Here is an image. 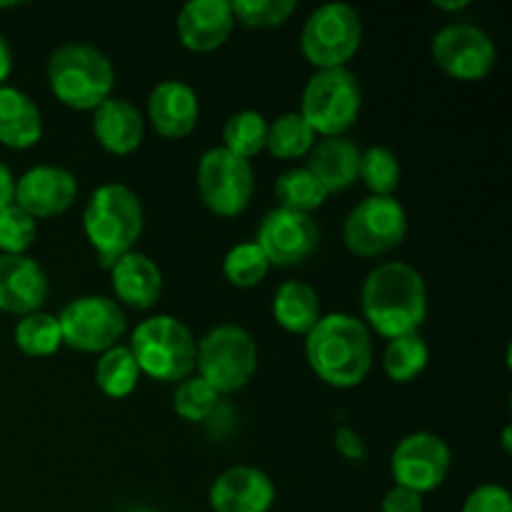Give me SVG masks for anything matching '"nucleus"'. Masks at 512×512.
I'll return each mask as SVG.
<instances>
[{
	"instance_id": "obj_41",
	"label": "nucleus",
	"mask_w": 512,
	"mask_h": 512,
	"mask_svg": "<svg viewBox=\"0 0 512 512\" xmlns=\"http://www.w3.org/2000/svg\"><path fill=\"white\" fill-rule=\"evenodd\" d=\"M433 8L443 10V13H460V10L470 8V0H433Z\"/></svg>"
},
{
	"instance_id": "obj_21",
	"label": "nucleus",
	"mask_w": 512,
	"mask_h": 512,
	"mask_svg": "<svg viewBox=\"0 0 512 512\" xmlns=\"http://www.w3.org/2000/svg\"><path fill=\"white\" fill-rule=\"evenodd\" d=\"M93 138L105 153L128 158L145 140V115L125 98H108L93 110Z\"/></svg>"
},
{
	"instance_id": "obj_6",
	"label": "nucleus",
	"mask_w": 512,
	"mask_h": 512,
	"mask_svg": "<svg viewBox=\"0 0 512 512\" xmlns=\"http://www.w3.org/2000/svg\"><path fill=\"white\" fill-rule=\"evenodd\" d=\"M363 110V88L350 68L315 70L300 95L305 123L318 138H340L348 133Z\"/></svg>"
},
{
	"instance_id": "obj_34",
	"label": "nucleus",
	"mask_w": 512,
	"mask_h": 512,
	"mask_svg": "<svg viewBox=\"0 0 512 512\" xmlns=\"http://www.w3.org/2000/svg\"><path fill=\"white\" fill-rule=\"evenodd\" d=\"M230 10H233L235 25L270 30L288 23L298 10V3L295 0H233Z\"/></svg>"
},
{
	"instance_id": "obj_27",
	"label": "nucleus",
	"mask_w": 512,
	"mask_h": 512,
	"mask_svg": "<svg viewBox=\"0 0 512 512\" xmlns=\"http://www.w3.org/2000/svg\"><path fill=\"white\" fill-rule=\"evenodd\" d=\"M430 363V345L420 333L388 340L383 353V370L390 383L408 385L425 373Z\"/></svg>"
},
{
	"instance_id": "obj_39",
	"label": "nucleus",
	"mask_w": 512,
	"mask_h": 512,
	"mask_svg": "<svg viewBox=\"0 0 512 512\" xmlns=\"http://www.w3.org/2000/svg\"><path fill=\"white\" fill-rule=\"evenodd\" d=\"M13 198H15V175L13 170L0 160V210L13 205Z\"/></svg>"
},
{
	"instance_id": "obj_35",
	"label": "nucleus",
	"mask_w": 512,
	"mask_h": 512,
	"mask_svg": "<svg viewBox=\"0 0 512 512\" xmlns=\"http://www.w3.org/2000/svg\"><path fill=\"white\" fill-rule=\"evenodd\" d=\"M38 238V223L18 205L0 210V255H28Z\"/></svg>"
},
{
	"instance_id": "obj_16",
	"label": "nucleus",
	"mask_w": 512,
	"mask_h": 512,
	"mask_svg": "<svg viewBox=\"0 0 512 512\" xmlns=\"http://www.w3.org/2000/svg\"><path fill=\"white\" fill-rule=\"evenodd\" d=\"M213 512H270L275 505V483L265 470L233 465L210 485Z\"/></svg>"
},
{
	"instance_id": "obj_13",
	"label": "nucleus",
	"mask_w": 512,
	"mask_h": 512,
	"mask_svg": "<svg viewBox=\"0 0 512 512\" xmlns=\"http://www.w3.org/2000/svg\"><path fill=\"white\" fill-rule=\"evenodd\" d=\"M453 468V450L440 435L418 430L400 440L390 455L395 485L425 495L438 490Z\"/></svg>"
},
{
	"instance_id": "obj_25",
	"label": "nucleus",
	"mask_w": 512,
	"mask_h": 512,
	"mask_svg": "<svg viewBox=\"0 0 512 512\" xmlns=\"http://www.w3.org/2000/svg\"><path fill=\"white\" fill-rule=\"evenodd\" d=\"M140 378L143 375H140V368L128 345H115V348L100 353L95 360V385L105 398H128L135 393Z\"/></svg>"
},
{
	"instance_id": "obj_5",
	"label": "nucleus",
	"mask_w": 512,
	"mask_h": 512,
	"mask_svg": "<svg viewBox=\"0 0 512 512\" xmlns=\"http://www.w3.org/2000/svg\"><path fill=\"white\" fill-rule=\"evenodd\" d=\"M195 343L188 325L175 315H150L140 320L130 335V353L138 363L140 375L155 383H175L193 375Z\"/></svg>"
},
{
	"instance_id": "obj_19",
	"label": "nucleus",
	"mask_w": 512,
	"mask_h": 512,
	"mask_svg": "<svg viewBox=\"0 0 512 512\" xmlns=\"http://www.w3.org/2000/svg\"><path fill=\"white\" fill-rule=\"evenodd\" d=\"M178 40L190 53H213L223 48L235 30L230 0H190L175 20Z\"/></svg>"
},
{
	"instance_id": "obj_8",
	"label": "nucleus",
	"mask_w": 512,
	"mask_h": 512,
	"mask_svg": "<svg viewBox=\"0 0 512 512\" xmlns=\"http://www.w3.org/2000/svg\"><path fill=\"white\" fill-rule=\"evenodd\" d=\"M363 45V20L348 3L318 5L300 30V53L315 70L348 68Z\"/></svg>"
},
{
	"instance_id": "obj_31",
	"label": "nucleus",
	"mask_w": 512,
	"mask_h": 512,
	"mask_svg": "<svg viewBox=\"0 0 512 512\" xmlns=\"http://www.w3.org/2000/svg\"><path fill=\"white\" fill-rule=\"evenodd\" d=\"M400 175H403V168H400L398 155L385 145H373L360 153L358 180H363L368 193L375 198H395Z\"/></svg>"
},
{
	"instance_id": "obj_37",
	"label": "nucleus",
	"mask_w": 512,
	"mask_h": 512,
	"mask_svg": "<svg viewBox=\"0 0 512 512\" xmlns=\"http://www.w3.org/2000/svg\"><path fill=\"white\" fill-rule=\"evenodd\" d=\"M333 445L345 460L350 463H363L365 455H368V445H365L363 435L358 430H353L350 425H340L333 435Z\"/></svg>"
},
{
	"instance_id": "obj_32",
	"label": "nucleus",
	"mask_w": 512,
	"mask_h": 512,
	"mask_svg": "<svg viewBox=\"0 0 512 512\" xmlns=\"http://www.w3.org/2000/svg\"><path fill=\"white\" fill-rule=\"evenodd\" d=\"M223 395L215 393L200 375H188L175 385L173 393V410L185 423H205L218 410Z\"/></svg>"
},
{
	"instance_id": "obj_29",
	"label": "nucleus",
	"mask_w": 512,
	"mask_h": 512,
	"mask_svg": "<svg viewBox=\"0 0 512 512\" xmlns=\"http://www.w3.org/2000/svg\"><path fill=\"white\" fill-rule=\"evenodd\" d=\"M275 198H278L280 203L278 208L293 210V213L313 215L315 210L323 208L325 200L330 198V193L303 165V168L285 170V173L275 180Z\"/></svg>"
},
{
	"instance_id": "obj_23",
	"label": "nucleus",
	"mask_w": 512,
	"mask_h": 512,
	"mask_svg": "<svg viewBox=\"0 0 512 512\" xmlns=\"http://www.w3.org/2000/svg\"><path fill=\"white\" fill-rule=\"evenodd\" d=\"M43 138V113L38 103L13 85L0 88V145L10 150L35 148Z\"/></svg>"
},
{
	"instance_id": "obj_38",
	"label": "nucleus",
	"mask_w": 512,
	"mask_h": 512,
	"mask_svg": "<svg viewBox=\"0 0 512 512\" xmlns=\"http://www.w3.org/2000/svg\"><path fill=\"white\" fill-rule=\"evenodd\" d=\"M380 512H425V500L413 490L393 485L380 500Z\"/></svg>"
},
{
	"instance_id": "obj_15",
	"label": "nucleus",
	"mask_w": 512,
	"mask_h": 512,
	"mask_svg": "<svg viewBox=\"0 0 512 512\" xmlns=\"http://www.w3.org/2000/svg\"><path fill=\"white\" fill-rule=\"evenodd\" d=\"M78 200V178L60 165H33L15 178L13 203L38 220L58 218L68 213Z\"/></svg>"
},
{
	"instance_id": "obj_2",
	"label": "nucleus",
	"mask_w": 512,
	"mask_h": 512,
	"mask_svg": "<svg viewBox=\"0 0 512 512\" xmlns=\"http://www.w3.org/2000/svg\"><path fill=\"white\" fill-rule=\"evenodd\" d=\"M373 333L350 313H328L305 335V360L325 385L358 388L373 368Z\"/></svg>"
},
{
	"instance_id": "obj_4",
	"label": "nucleus",
	"mask_w": 512,
	"mask_h": 512,
	"mask_svg": "<svg viewBox=\"0 0 512 512\" xmlns=\"http://www.w3.org/2000/svg\"><path fill=\"white\" fill-rule=\"evenodd\" d=\"M45 80L60 105L78 113H93L113 98V60L90 43H65L48 55Z\"/></svg>"
},
{
	"instance_id": "obj_26",
	"label": "nucleus",
	"mask_w": 512,
	"mask_h": 512,
	"mask_svg": "<svg viewBox=\"0 0 512 512\" xmlns=\"http://www.w3.org/2000/svg\"><path fill=\"white\" fill-rule=\"evenodd\" d=\"M318 143V135L313 133L303 115L298 110H288V113L278 115L273 123H268V140H265V150L278 160H300L308 158L313 145Z\"/></svg>"
},
{
	"instance_id": "obj_42",
	"label": "nucleus",
	"mask_w": 512,
	"mask_h": 512,
	"mask_svg": "<svg viewBox=\"0 0 512 512\" xmlns=\"http://www.w3.org/2000/svg\"><path fill=\"white\" fill-rule=\"evenodd\" d=\"M503 448H505V453H510V450H512V445H510V425H505V430H503Z\"/></svg>"
},
{
	"instance_id": "obj_9",
	"label": "nucleus",
	"mask_w": 512,
	"mask_h": 512,
	"mask_svg": "<svg viewBox=\"0 0 512 512\" xmlns=\"http://www.w3.org/2000/svg\"><path fill=\"white\" fill-rule=\"evenodd\" d=\"M408 230V213L398 198L368 195L345 218L343 243L355 258L375 260L400 248L408 238Z\"/></svg>"
},
{
	"instance_id": "obj_17",
	"label": "nucleus",
	"mask_w": 512,
	"mask_h": 512,
	"mask_svg": "<svg viewBox=\"0 0 512 512\" xmlns=\"http://www.w3.org/2000/svg\"><path fill=\"white\" fill-rule=\"evenodd\" d=\"M50 280L30 255H0V310L8 315L38 313L48 303Z\"/></svg>"
},
{
	"instance_id": "obj_30",
	"label": "nucleus",
	"mask_w": 512,
	"mask_h": 512,
	"mask_svg": "<svg viewBox=\"0 0 512 512\" xmlns=\"http://www.w3.org/2000/svg\"><path fill=\"white\" fill-rule=\"evenodd\" d=\"M268 123L270 120L258 110H238L223 125V148L250 163L265 150Z\"/></svg>"
},
{
	"instance_id": "obj_22",
	"label": "nucleus",
	"mask_w": 512,
	"mask_h": 512,
	"mask_svg": "<svg viewBox=\"0 0 512 512\" xmlns=\"http://www.w3.org/2000/svg\"><path fill=\"white\" fill-rule=\"evenodd\" d=\"M360 153L358 143L340 135V138H320L308 153V165L305 168L320 180L330 195L343 193V190L353 188L358 180L360 168Z\"/></svg>"
},
{
	"instance_id": "obj_12",
	"label": "nucleus",
	"mask_w": 512,
	"mask_h": 512,
	"mask_svg": "<svg viewBox=\"0 0 512 512\" xmlns=\"http://www.w3.org/2000/svg\"><path fill=\"white\" fill-rule=\"evenodd\" d=\"M435 65L458 83H478L493 73L498 63L495 40L475 23L443 25L430 43Z\"/></svg>"
},
{
	"instance_id": "obj_18",
	"label": "nucleus",
	"mask_w": 512,
	"mask_h": 512,
	"mask_svg": "<svg viewBox=\"0 0 512 512\" xmlns=\"http://www.w3.org/2000/svg\"><path fill=\"white\" fill-rule=\"evenodd\" d=\"M155 133L165 140H185L200 120V98L185 80H160L148 95V115Z\"/></svg>"
},
{
	"instance_id": "obj_20",
	"label": "nucleus",
	"mask_w": 512,
	"mask_h": 512,
	"mask_svg": "<svg viewBox=\"0 0 512 512\" xmlns=\"http://www.w3.org/2000/svg\"><path fill=\"white\" fill-rule=\"evenodd\" d=\"M108 273L115 303L120 308L125 305L133 310H150L158 305L160 295H163V273L150 255L130 250Z\"/></svg>"
},
{
	"instance_id": "obj_11",
	"label": "nucleus",
	"mask_w": 512,
	"mask_h": 512,
	"mask_svg": "<svg viewBox=\"0 0 512 512\" xmlns=\"http://www.w3.org/2000/svg\"><path fill=\"white\" fill-rule=\"evenodd\" d=\"M195 180L203 205L218 218L243 215L255 193L253 165L225 150L223 145L205 150Z\"/></svg>"
},
{
	"instance_id": "obj_33",
	"label": "nucleus",
	"mask_w": 512,
	"mask_h": 512,
	"mask_svg": "<svg viewBox=\"0 0 512 512\" xmlns=\"http://www.w3.org/2000/svg\"><path fill=\"white\" fill-rule=\"evenodd\" d=\"M270 263L263 255V250L255 245V240H245V243L233 245L223 258V275L233 288L248 290L255 288L268 275Z\"/></svg>"
},
{
	"instance_id": "obj_24",
	"label": "nucleus",
	"mask_w": 512,
	"mask_h": 512,
	"mask_svg": "<svg viewBox=\"0 0 512 512\" xmlns=\"http://www.w3.org/2000/svg\"><path fill=\"white\" fill-rule=\"evenodd\" d=\"M273 318L285 333L308 335L315 328L323 310H320L318 290L303 280H285L273 295Z\"/></svg>"
},
{
	"instance_id": "obj_36",
	"label": "nucleus",
	"mask_w": 512,
	"mask_h": 512,
	"mask_svg": "<svg viewBox=\"0 0 512 512\" xmlns=\"http://www.w3.org/2000/svg\"><path fill=\"white\" fill-rule=\"evenodd\" d=\"M460 512H512V495L508 488H503V485H478V488L465 498L463 510Z\"/></svg>"
},
{
	"instance_id": "obj_14",
	"label": "nucleus",
	"mask_w": 512,
	"mask_h": 512,
	"mask_svg": "<svg viewBox=\"0 0 512 512\" xmlns=\"http://www.w3.org/2000/svg\"><path fill=\"white\" fill-rule=\"evenodd\" d=\"M255 245L263 250L270 265L295 268L303 265L320 245V228L313 215L273 208L260 220Z\"/></svg>"
},
{
	"instance_id": "obj_1",
	"label": "nucleus",
	"mask_w": 512,
	"mask_h": 512,
	"mask_svg": "<svg viewBox=\"0 0 512 512\" xmlns=\"http://www.w3.org/2000/svg\"><path fill=\"white\" fill-rule=\"evenodd\" d=\"M360 308L363 323L380 338L420 333L428 318V285L420 270L405 260H385L365 275Z\"/></svg>"
},
{
	"instance_id": "obj_3",
	"label": "nucleus",
	"mask_w": 512,
	"mask_h": 512,
	"mask_svg": "<svg viewBox=\"0 0 512 512\" xmlns=\"http://www.w3.org/2000/svg\"><path fill=\"white\" fill-rule=\"evenodd\" d=\"M143 228L145 210L133 188L103 183L90 193L83 210V233L103 270H110L125 253L135 250Z\"/></svg>"
},
{
	"instance_id": "obj_28",
	"label": "nucleus",
	"mask_w": 512,
	"mask_h": 512,
	"mask_svg": "<svg viewBox=\"0 0 512 512\" xmlns=\"http://www.w3.org/2000/svg\"><path fill=\"white\" fill-rule=\"evenodd\" d=\"M13 340L15 348L25 358H50V355H55L63 348V333H60L58 315H50L45 310L23 315L15 323Z\"/></svg>"
},
{
	"instance_id": "obj_40",
	"label": "nucleus",
	"mask_w": 512,
	"mask_h": 512,
	"mask_svg": "<svg viewBox=\"0 0 512 512\" xmlns=\"http://www.w3.org/2000/svg\"><path fill=\"white\" fill-rule=\"evenodd\" d=\"M10 73H13V50H10V43L5 40V35L0 33V88L8 85Z\"/></svg>"
},
{
	"instance_id": "obj_7",
	"label": "nucleus",
	"mask_w": 512,
	"mask_h": 512,
	"mask_svg": "<svg viewBox=\"0 0 512 512\" xmlns=\"http://www.w3.org/2000/svg\"><path fill=\"white\" fill-rule=\"evenodd\" d=\"M195 370L218 395L238 393L255 378L258 343L240 325H215L195 343Z\"/></svg>"
},
{
	"instance_id": "obj_10",
	"label": "nucleus",
	"mask_w": 512,
	"mask_h": 512,
	"mask_svg": "<svg viewBox=\"0 0 512 512\" xmlns=\"http://www.w3.org/2000/svg\"><path fill=\"white\" fill-rule=\"evenodd\" d=\"M63 345L78 353H105L128 333V315L108 295H80L58 313Z\"/></svg>"
}]
</instances>
